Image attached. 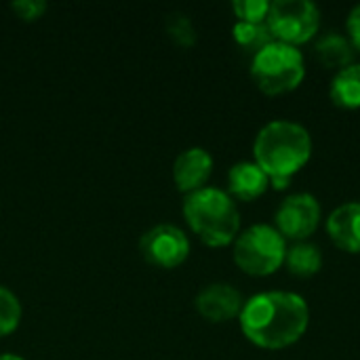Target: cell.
I'll return each mask as SVG.
<instances>
[{
    "label": "cell",
    "instance_id": "obj_1",
    "mask_svg": "<svg viewBox=\"0 0 360 360\" xmlns=\"http://www.w3.org/2000/svg\"><path fill=\"white\" fill-rule=\"evenodd\" d=\"M243 335L262 350H287L310 327L308 302L291 291H264L249 297L238 316Z\"/></svg>",
    "mask_w": 360,
    "mask_h": 360
},
{
    "label": "cell",
    "instance_id": "obj_2",
    "mask_svg": "<svg viewBox=\"0 0 360 360\" xmlns=\"http://www.w3.org/2000/svg\"><path fill=\"white\" fill-rule=\"evenodd\" d=\"M310 131L293 120H272L253 141V162L270 177L274 190H285L312 158Z\"/></svg>",
    "mask_w": 360,
    "mask_h": 360
},
{
    "label": "cell",
    "instance_id": "obj_3",
    "mask_svg": "<svg viewBox=\"0 0 360 360\" xmlns=\"http://www.w3.org/2000/svg\"><path fill=\"white\" fill-rule=\"evenodd\" d=\"M184 217L207 247H228L240 234L236 200L219 188H202L186 196Z\"/></svg>",
    "mask_w": 360,
    "mask_h": 360
},
{
    "label": "cell",
    "instance_id": "obj_4",
    "mask_svg": "<svg viewBox=\"0 0 360 360\" xmlns=\"http://www.w3.org/2000/svg\"><path fill=\"white\" fill-rule=\"evenodd\" d=\"M251 78L255 86L268 97L293 93L306 78V59L295 46L270 42L253 55Z\"/></svg>",
    "mask_w": 360,
    "mask_h": 360
},
{
    "label": "cell",
    "instance_id": "obj_5",
    "mask_svg": "<svg viewBox=\"0 0 360 360\" xmlns=\"http://www.w3.org/2000/svg\"><path fill=\"white\" fill-rule=\"evenodd\" d=\"M232 245L234 264L249 276H272L278 268L285 266L287 240L270 224H255L243 230Z\"/></svg>",
    "mask_w": 360,
    "mask_h": 360
},
{
    "label": "cell",
    "instance_id": "obj_6",
    "mask_svg": "<svg viewBox=\"0 0 360 360\" xmlns=\"http://www.w3.org/2000/svg\"><path fill=\"white\" fill-rule=\"evenodd\" d=\"M266 25L276 42L300 49L316 38L321 30V11L310 0H276L270 2Z\"/></svg>",
    "mask_w": 360,
    "mask_h": 360
},
{
    "label": "cell",
    "instance_id": "obj_7",
    "mask_svg": "<svg viewBox=\"0 0 360 360\" xmlns=\"http://www.w3.org/2000/svg\"><path fill=\"white\" fill-rule=\"evenodd\" d=\"M323 219V209L316 196L308 192H297L287 196L274 213V228L285 236V240L304 243L308 240Z\"/></svg>",
    "mask_w": 360,
    "mask_h": 360
},
{
    "label": "cell",
    "instance_id": "obj_8",
    "mask_svg": "<svg viewBox=\"0 0 360 360\" xmlns=\"http://www.w3.org/2000/svg\"><path fill=\"white\" fill-rule=\"evenodd\" d=\"M139 251L150 266L173 270L181 266L190 255V240L186 232L173 224H158L143 232Z\"/></svg>",
    "mask_w": 360,
    "mask_h": 360
},
{
    "label": "cell",
    "instance_id": "obj_9",
    "mask_svg": "<svg viewBox=\"0 0 360 360\" xmlns=\"http://www.w3.org/2000/svg\"><path fill=\"white\" fill-rule=\"evenodd\" d=\"M196 312L209 323H228L240 316L243 295L228 283H211L202 287L194 300Z\"/></svg>",
    "mask_w": 360,
    "mask_h": 360
},
{
    "label": "cell",
    "instance_id": "obj_10",
    "mask_svg": "<svg viewBox=\"0 0 360 360\" xmlns=\"http://www.w3.org/2000/svg\"><path fill=\"white\" fill-rule=\"evenodd\" d=\"M213 173V156L205 148H188L173 162V181L179 192L186 196L207 188V181Z\"/></svg>",
    "mask_w": 360,
    "mask_h": 360
},
{
    "label": "cell",
    "instance_id": "obj_11",
    "mask_svg": "<svg viewBox=\"0 0 360 360\" xmlns=\"http://www.w3.org/2000/svg\"><path fill=\"white\" fill-rule=\"evenodd\" d=\"M327 234L338 249L360 255V202H346L333 209L327 219Z\"/></svg>",
    "mask_w": 360,
    "mask_h": 360
},
{
    "label": "cell",
    "instance_id": "obj_12",
    "mask_svg": "<svg viewBox=\"0 0 360 360\" xmlns=\"http://www.w3.org/2000/svg\"><path fill=\"white\" fill-rule=\"evenodd\" d=\"M268 188H272L270 177L253 160L236 162L228 171V194L234 200L253 202V200L262 198L268 192Z\"/></svg>",
    "mask_w": 360,
    "mask_h": 360
},
{
    "label": "cell",
    "instance_id": "obj_13",
    "mask_svg": "<svg viewBox=\"0 0 360 360\" xmlns=\"http://www.w3.org/2000/svg\"><path fill=\"white\" fill-rule=\"evenodd\" d=\"M354 46L350 44L348 36L340 34V32H329L323 34L316 42H314V57L316 61L333 72H340L348 65L354 63Z\"/></svg>",
    "mask_w": 360,
    "mask_h": 360
},
{
    "label": "cell",
    "instance_id": "obj_14",
    "mask_svg": "<svg viewBox=\"0 0 360 360\" xmlns=\"http://www.w3.org/2000/svg\"><path fill=\"white\" fill-rule=\"evenodd\" d=\"M329 97L342 110H360V63L335 72L329 86Z\"/></svg>",
    "mask_w": 360,
    "mask_h": 360
},
{
    "label": "cell",
    "instance_id": "obj_15",
    "mask_svg": "<svg viewBox=\"0 0 360 360\" xmlns=\"http://www.w3.org/2000/svg\"><path fill=\"white\" fill-rule=\"evenodd\" d=\"M285 266L295 278H312L323 270V251L308 240L295 243L293 247H287Z\"/></svg>",
    "mask_w": 360,
    "mask_h": 360
},
{
    "label": "cell",
    "instance_id": "obj_16",
    "mask_svg": "<svg viewBox=\"0 0 360 360\" xmlns=\"http://www.w3.org/2000/svg\"><path fill=\"white\" fill-rule=\"evenodd\" d=\"M232 36L236 40V44L249 53H257L264 46H268L270 42H276L268 30L266 23H245V21H236L232 27Z\"/></svg>",
    "mask_w": 360,
    "mask_h": 360
},
{
    "label": "cell",
    "instance_id": "obj_17",
    "mask_svg": "<svg viewBox=\"0 0 360 360\" xmlns=\"http://www.w3.org/2000/svg\"><path fill=\"white\" fill-rule=\"evenodd\" d=\"M21 323V302L19 297L0 285V338L13 333Z\"/></svg>",
    "mask_w": 360,
    "mask_h": 360
},
{
    "label": "cell",
    "instance_id": "obj_18",
    "mask_svg": "<svg viewBox=\"0 0 360 360\" xmlns=\"http://www.w3.org/2000/svg\"><path fill=\"white\" fill-rule=\"evenodd\" d=\"M167 34L179 46L196 44V27H194L192 19L184 13H173L167 17Z\"/></svg>",
    "mask_w": 360,
    "mask_h": 360
},
{
    "label": "cell",
    "instance_id": "obj_19",
    "mask_svg": "<svg viewBox=\"0 0 360 360\" xmlns=\"http://www.w3.org/2000/svg\"><path fill=\"white\" fill-rule=\"evenodd\" d=\"M232 11L236 15V21L245 23H266L270 13L268 0H236L232 2Z\"/></svg>",
    "mask_w": 360,
    "mask_h": 360
},
{
    "label": "cell",
    "instance_id": "obj_20",
    "mask_svg": "<svg viewBox=\"0 0 360 360\" xmlns=\"http://www.w3.org/2000/svg\"><path fill=\"white\" fill-rule=\"evenodd\" d=\"M11 8L13 13L23 19V21H36L44 15V11L49 8V4L44 0H17V2H11Z\"/></svg>",
    "mask_w": 360,
    "mask_h": 360
},
{
    "label": "cell",
    "instance_id": "obj_21",
    "mask_svg": "<svg viewBox=\"0 0 360 360\" xmlns=\"http://www.w3.org/2000/svg\"><path fill=\"white\" fill-rule=\"evenodd\" d=\"M346 36L350 40V44L354 46V51L360 53V4L352 6V11L346 17Z\"/></svg>",
    "mask_w": 360,
    "mask_h": 360
},
{
    "label": "cell",
    "instance_id": "obj_22",
    "mask_svg": "<svg viewBox=\"0 0 360 360\" xmlns=\"http://www.w3.org/2000/svg\"><path fill=\"white\" fill-rule=\"evenodd\" d=\"M0 360H25V359H21V356H17V354H0Z\"/></svg>",
    "mask_w": 360,
    "mask_h": 360
}]
</instances>
